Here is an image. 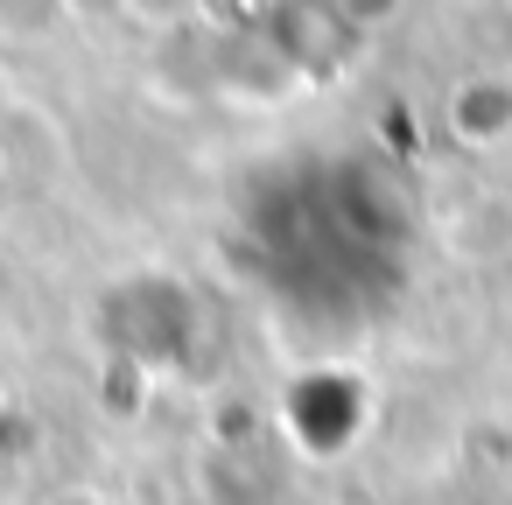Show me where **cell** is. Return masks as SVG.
I'll use <instances>...</instances> for the list:
<instances>
[{"label":"cell","mask_w":512,"mask_h":505,"mask_svg":"<svg viewBox=\"0 0 512 505\" xmlns=\"http://www.w3.org/2000/svg\"><path fill=\"white\" fill-rule=\"evenodd\" d=\"M449 134L463 148H505L512 141V71H470L449 92Z\"/></svg>","instance_id":"cell-1"},{"label":"cell","mask_w":512,"mask_h":505,"mask_svg":"<svg viewBox=\"0 0 512 505\" xmlns=\"http://www.w3.org/2000/svg\"><path fill=\"white\" fill-rule=\"evenodd\" d=\"M449 246L463 260H505L512 253V197L498 190H477L449 211Z\"/></svg>","instance_id":"cell-2"},{"label":"cell","mask_w":512,"mask_h":505,"mask_svg":"<svg viewBox=\"0 0 512 505\" xmlns=\"http://www.w3.org/2000/svg\"><path fill=\"white\" fill-rule=\"evenodd\" d=\"M71 15V0H0V36L8 43H36Z\"/></svg>","instance_id":"cell-3"}]
</instances>
